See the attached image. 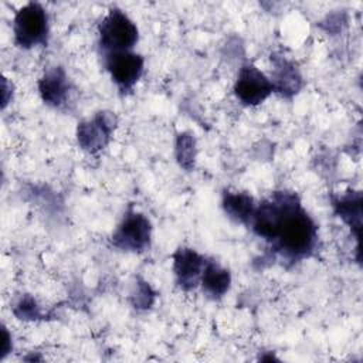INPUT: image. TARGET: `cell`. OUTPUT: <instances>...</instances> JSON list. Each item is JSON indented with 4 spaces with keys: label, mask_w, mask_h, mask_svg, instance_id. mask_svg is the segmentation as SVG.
Masks as SVG:
<instances>
[{
    "label": "cell",
    "mask_w": 363,
    "mask_h": 363,
    "mask_svg": "<svg viewBox=\"0 0 363 363\" xmlns=\"http://www.w3.org/2000/svg\"><path fill=\"white\" fill-rule=\"evenodd\" d=\"M223 208L225 214L235 223L250 224V220L257 207L255 200L245 191H231L224 190L223 193Z\"/></svg>",
    "instance_id": "obj_12"
},
{
    "label": "cell",
    "mask_w": 363,
    "mask_h": 363,
    "mask_svg": "<svg viewBox=\"0 0 363 363\" xmlns=\"http://www.w3.org/2000/svg\"><path fill=\"white\" fill-rule=\"evenodd\" d=\"M156 298V292L152 289V286L146 282L139 279L135 285V289L130 295V301L132 305L136 309H149Z\"/></svg>",
    "instance_id": "obj_15"
},
{
    "label": "cell",
    "mask_w": 363,
    "mask_h": 363,
    "mask_svg": "<svg viewBox=\"0 0 363 363\" xmlns=\"http://www.w3.org/2000/svg\"><path fill=\"white\" fill-rule=\"evenodd\" d=\"M3 94H1V108L4 109L6 105L11 101L13 98V84L7 81V78H3Z\"/></svg>",
    "instance_id": "obj_18"
},
{
    "label": "cell",
    "mask_w": 363,
    "mask_h": 363,
    "mask_svg": "<svg viewBox=\"0 0 363 363\" xmlns=\"http://www.w3.org/2000/svg\"><path fill=\"white\" fill-rule=\"evenodd\" d=\"M38 92L44 104L48 106H64L71 94V82L65 69L60 65L47 68L38 79Z\"/></svg>",
    "instance_id": "obj_9"
},
{
    "label": "cell",
    "mask_w": 363,
    "mask_h": 363,
    "mask_svg": "<svg viewBox=\"0 0 363 363\" xmlns=\"http://www.w3.org/2000/svg\"><path fill=\"white\" fill-rule=\"evenodd\" d=\"M196 153L197 149L194 136L189 132L180 133L176 140V159L179 164L186 170H191L194 167Z\"/></svg>",
    "instance_id": "obj_14"
},
{
    "label": "cell",
    "mask_w": 363,
    "mask_h": 363,
    "mask_svg": "<svg viewBox=\"0 0 363 363\" xmlns=\"http://www.w3.org/2000/svg\"><path fill=\"white\" fill-rule=\"evenodd\" d=\"M104 64L121 92H129L140 79L145 60L135 51H121L104 55Z\"/></svg>",
    "instance_id": "obj_7"
},
{
    "label": "cell",
    "mask_w": 363,
    "mask_h": 363,
    "mask_svg": "<svg viewBox=\"0 0 363 363\" xmlns=\"http://www.w3.org/2000/svg\"><path fill=\"white\" fill-rule=\"evenodd\" d=\"M111 242L121 251L145 252L152 242V224L149 218L130 207L113 230Z\"/></svg>",
    "instance_id": "obj_4"
},
{
    "label": "cell",
    "mask_w": 363,
    "mask_h": 363,
    "mask_svg": "<svg viewBox=\"0 0 363 363\" xmlns=\"http://www.w3.org/2000/svg\"><path fill=\"white\" fill-rule=\"evenodd\" d=\"M14 43L24 50L38 45H47L50 35V23L45 9L35 1L24 4L13 20Z\"/></svg>",
    "instance_id": "obj_3"
},
{
    "label": "cell",
    "mask_w": 363,
    "mask_h": 363,
    "mask_svg": "<svg viewBox=\"0 0 363 363\" xmlns=\"http://www.w3.org/2000/svg\"><path fill=\"white\" fill-rule=\"evenodd\" d=\"M274 68L271 75V82L275 92L281 94L285 98H291L299 92L302 88V77L296 65L286 60L285 57H271Z\"/></svg>",
    "instance_id": "obj_10"
},
{
    "label": "cell",
    "mask_w": 363,
    "mask_h": 363,
    "mask_svg": "<svg viewBox=\"0 0 363 363\" xmlns=\"http://www.w3.org/2000/svg\"><path fill=\"white\" fill-rule=\"evenodd\" d=\"M200 285L206 296L214 301L221 299L231 286V274L217 261L207 259L201 274Z\"/></svg>",
    "instance_id": "obj_11"
},
{
    "label": "cell",
    "mask_w": 363,
    "mask_h": 363,
    "mask_svg": "<svg viewBox=\"0 0 363 363\" xmlns=\"http://www.w3.org/2000/svg\"><path fill=\"white\" fill-rule=\"evenodd\" d=\"M333 207L336 214L352 228L356 230L357 238L362 228V193L347 191L337 199H333Z\"/></svg>",
    "instance_id": "obj_13"
},
{
    "label": "cell",
    "mask_w": 363,
    "mask_h": 363,
    "mask_svg": "<svg viewBox=\"0 0 363 363\" xmlns=\"http://www.w3.org/2000/svg\"><path fill=\"white\" fill-rule=\"evenodd\" d=\"M99 48L104 55L130 51L138 40L139 30L135 21L121 9L111 7L98 26Z\"/></svg>",
    "instance_id": "obj_2"
},
{
    "label": "cell",
    "mask_w": 363,
    "mask_h": 363,
    "mask_svg": "<svg viewBox=\"0 0 363 363\" xmlns=\"http://www.w3.org/2000/svg\"><path fill=\"white\" fill-rule=\"evenodd\" d=\"M173 272L182 291H193L200 285L207 258L189 247H179L173 255Z\"/></svg>",
    "instance_id": "obj_8"
},
{
    "label": "cell",
    "mask_w": 363,
    "mask_h": 363,
    "mask_svg": "<svg viewBox=\"0 0 363 363\" xmlns=\"http://www.w3.org/2000/svg\"><path fill=\"white\" fill-rule=\"evenodd\" d=\"M248 225L285 261L308 258L318 245V225L294 191H274L258 203Z\"/></svg>",
    "instance_id": "obj_1"
},
{
    "label": "cell",
    "mask_w": 363,
    "mask_h": 363,
    "mask_svg": "<svg viewBox=\"0 0 363 363\" xmlns=\"http://www.w3.org/2000/svg\"><path fill=\"white\" fill-rule=\"evenodd\" d=\"M1 352H0V360H3L13 349V343H11V335L9 333L7 328H1Z\"/></svg>",
    "instance_id": "obj_17"
},
{
    "label": "cell",
    "mask_w": 363,
    "mask_h": 363,
    "mask_svg": "<svg viewBox=\"0 0 363 363\" xmlns=\"http://www.w3.org/2000/svg\"><path fill=\"white\" fill-rule=\"evenodd\" d=\"M14 315L23 320H37L43 316L35 299L30 295H24L14 306Z\"/></svg>",
    "instance_id": "obj_16"
},
{
    "label": "cell",
    "mask_w": 363,
    "mask_h": 363,
    "mask_svg": "<svg viewBox=\"0 0 363 363\" xmlns=\"http://www.w3.org/2000/svg\"><path fill=\"white\" fill-rule=\"evenodd\" d=\"M118 125L113 112L101 111L91 119L82 121L77 128L78 145L88 153H98L109 143L112 133Z\"/></svg>",
    "instance_id": "obj_6"
},
{
    "label": "cell",
    "mask_w": 363,
    "mask_h": 363,
    "mask_svg": "<svg viewBox=\"0 0 363 363\" xmlns=\"http://www.w3.org/2000/svg\"><path fill=\"white\" fill-rule=\"evenodd\" d=\"M275 92L271 79L252 62H244L234 82V94L245 106H257Z\"/></svg>",
    "instance_id": "obj_5"
}]
</instances>
